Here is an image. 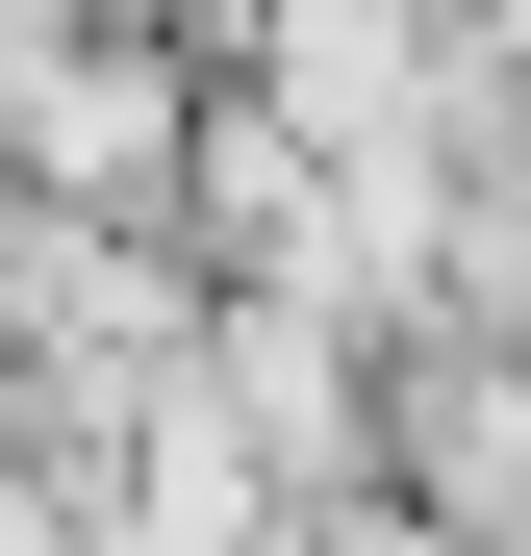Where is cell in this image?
I'll list each match as a JSON object with an SVG mask.
<instances>
[{"label": "cell", "instance_id": "cell-1", "mask_svg": "<svg viewBox=\"0 0 531 556\" xmlns=\"http://www.w3.org/2000/svg\"><path fill=\"white\" fill-rule=\"evenodd\" d=\"M329 556H430V531H405V506H329Z\"/></svg>", "mask_w": 531, "mask_h": 556}]
</instances>
